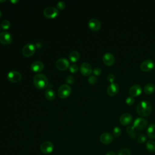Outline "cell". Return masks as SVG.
I'll list each match as a JSON object with an SVG mask.
<instances>
[{"label":"cell","instance_id":"cell-1","mask_svg":"<svg viewBox=\"0 0 155 155\" xmlns=\"http://www.w3.org/2000/svg\"><path fill=\"white\" fill-rule=\"evenodd\" d=\"M152 110L151 104L148 101H142L136 106V111L142 116H148Z\"/></svg>","mask_w":155,"mask_h":155},{"label":"cell","instance_id":"cell-31","mask_svg":"<svg viewBox=\"0 0 155 155\" xmlns=\"http://www.w3.org/2000/svg\"><path fill=\"white\" fill-rule=\"evenodd\" d=\"M88 82L90 84H95L97 82V79L94 75H92L88 78Z\"/></svg>","mask_w":155,"mask_h":155},{"label":"cell","instance_id":"cell-8","mask_svg":"<svg viewBox=\"0 0 155 155\" xmlns=\"http://www.w3.org/2000/svg\"><path fill=\"white\" fill-rule=\"evenodd\" d=\"M54 150V145L50 141H45L40 145V150L44 154H50Z\"/></svg>","mask_w":155,"mask_h":155},{"label":"cell","instance_id":"cell-18","mask_svg":"<svg viewBox=\"0 0 155 155\" xmlns=\"http://www.w3.org/2000/svg\"><path fill=\"white\" fill-rule=\"evenodd\" d=\"M30 68L33 72L39 73L43 70L44 68V65L42 62L40 61H36L31 64Z\"/></svg>","mask_w":155,"mask_h":155},{"label":"cell","instance_id":"cell-24","mask_svg":"<svg viewBox=\"0 0 155 155\" xmlns=\"http://www.w3.org/2000/svg\"><path fill=\"white\" fill-rule=\"evenodd\" d=\"M127 131L131 138H135L137 135V133L135 131V128L133 125L128 126L127 128Z\"/></svg>","mask_w":155,"mask_h":155},{"label":"cell","instance_id":"cell-2","mask_svg":"<svg viewBox=\"0 0 155 155\" xmlns=\"http://www.w3.org/2000/svg\"><path fill=\"white\" fill-rule=\"evenodd\" d=\"M33 84L38 89H44L48 86V82L47 76L42 73H38L33 78Z\"/></svg>","mask_w":155,"mask_h":155},{"label":"cell","instance_id":"cell-33","mask_svg":"<svg viewBox=\"0 0 155 155\" xmlns=\"http://www.w3.org/2000/svg\"><path fill=\"white\" fill-rule=\"evenodd\" d=\"M65 82L68 84H73L74 82V79L73 78V76H71V75H69L68 76L66 79H65Z\"/></svg>","mask_w":155,"mask_h":155},{"label":"cell","instance_id":"cell-28","mask_svg":"<svg viewBox=\"0 0 155 155\" xmlns=\"http://www.w3.org/2000/svg\"><path fill=\"white\" fill-rule=\"evenodd\" d=\"M78 66L75 64H72L69 67V70L71 73H76L78 71Z\"/></svg>","mask_w":155,"mask_h":155},{"label":"cell","instance_id":"cell-30","mask_svg":"<svg viewBox=\"0 0 155 155\" xmlns=\"http://www.w3.org/2000/svg\"><path fill=\"white\" fill-rule=\"evenodd\" d=\"M65 7V3L64 1H59L56 4V8L58 10H62Z\"/></svg>","mask_w":155,"mask_h":155},{"label":"cell","instance_id":"cell-23","mask_svg":"<svg viewBox=\"0 0 155 155\" xmlns=\"http://www.w3.org/2000/svg\"><path fill=\"white\" fill-rule=\"evenodd\" d=\"M147 133L148 136L151 139H154L155 138V124H151L147 131Z\"/></svg>","mask_w":155,"mask_h":155},{"label":"cell","instance_id":"cell-22","mask_svg":"<svg viewBox=\"0 0 155 155\" xmlns=\"http://www.w3.org/2000/svg\"><path fill=\"white\" fill-rule=\"evenodd\" d=\"M144 91L146 94H151L155 91V85L153 83H148L144 87Z\"/></svg>","mask_w":155,"mask_h":155},{"label":"cell","instance_id":"cell-16","mask_svg":"<svg viewBox=\"0 0 155 155\" xmlns=\"http://www.w3.org/2000/svg\"><path fill=\"white\" fill-rule=\"evenodd\" d=\"M142 93L141 86L139 84L133 85L129 89V93L132 97H137Z\"/></svg>","mask_w":155,"mask_h":155},{"label":"cell","instance_id":"cell-36","mask_svg":"<svg viewBox=\"0 0 155 155\" xmlns=\"http://www.w3.org/2000/svg\"><path fill=\"white\" fill-rule=\"evenodd\" d=\"M107 79V81L111 84V83H113L114 81H115V76H114L113 74L110 73L108 74Z\"/></svg>","mask_w":155,"mask_h":155},{"label":"cell","instance_id":"cell-6","mask_svg":"<svg viewBox=\"0 0 155 155\" xmlns=\"http://www.w3.org/2000/svg\"><path fill=\"white\" fill-rule=\"evenodd\" d=\"M7 78L10 82L16 83L19 82L21 80L22 75L19 71L12 70L8 73L7 74Z\"/></svg>","mask_w":155,"mask_h":155},{"label":"cell","instance_id":"cell-3","mask_svg":"<svg viewBox=\"0 0 155 155\" xmlns=\"http://www.w3.org/2000/svg\"><path fill=\"white\" fill-rule=\"evenodd\" d=\"M71 93V88L68 84L61 85L58 90V95L60 98L64 99L68 97Z\"/></svg>","mask_w":155,"mask_h":155},{"label":"cell","instance_id":"cell-5","mask_svg":"<svg viewBox=\"0 0 155 155\" xmlns=\"http://www.w3.org/2000/svg\"><path fill=\"white\" fill-rule=\"evenodd\" d=\"M43 13L46 18L53 19L56 18L59 15V10L54 7L49 6L44 10Z\"/></svg>","mask_w":155,"mask_h":155},{"label":"cell","instance_id":"cell-11","mask_svg":"<svg viewBox=\"0 0 155 155\" xmlns=\"http://www.w3.org/2000/svg\"><path fill=\"white\" fill-rule=\"evenodd\" d=\"M12 41V35L6 31H4L0 33V42L2 44H9Z\"/></svg>","mask_w":155,"mask_h":155},{"label":"cell","instance_id":"cell-15","mask_svg":"<svg viewBox=\"0 0 155 155\" xmlns=\"http://www.w3.org/2000/svg\"><path fill=\"white\" fill-rule=\"evenodd\" d=\"M119 90V85L117 83H111L110 84V85L107 87V92L108 94L110 96H116Z\"/></svg>","mask_w":155,"mask_h":155},{"label":"cell","instance_id":"cell-39","mask_svg":"<svg viewBox=\"0 0 155 155\" xmlns=\"http://www.w3.org/2000/svg\"><path fill=\"white\" fill-rule=\"evenodd\" d=\"M5 1V0H0V2H3Z\"/></svg>","mask_w":155,"mask_h":155},{"label":"cell","instance_id":"cell-7","mask_svg":"<svg viewBox=\"0 0 155 155\" xmlns=\"http://www.w3.org/2000/svg\"><path fill=\"white\" fill-rule=\"evenodd\" d=\"M56 67L58 70L61 71H64L67 70L68 68H69L70 62L66 58H61L56 61Z\"/></svg>","mask_w":155,"mask_h":155},{"label":"cell","instance_id":"cell-9","mask_svg":"<svg viewBox=\"0 0 155 155\" xmlns=\"http://www.w3.org/2000/svg\"><path fill=\"white\" fill-rule=\"evenodd\" d=\"M155 64L151 59H147L143 61L140 65V68L143 71H150L154 67Z\"/></svg>","mask_w":155,"mask_h":155},{"label":"cell","instance_id":"cell-19","mask_svg":"<svg viewBox=\"0 0 155 155\" xmlns=\"http://www.w3.org/2000/svg\"><path fill=\"white\" fill-rule=\"evenodd\" d=\"M113 140V136L110 133H104L100 136V141L104 144H109Z\"/></svg>","mask_w":155,"mask_h":155},{"label":"cell","instance_id":"cell-37","mask_svg":"<svg viewBox=\"0 0 155 155\" xmlns=\"http://www.w3.org/2000/svg\"><path fill=\"white\" fill-rule=\"evenodd\" d=\"M105 155H116V154H115L114 152L110 151L107 152V153L105 154Z\"/></svg>","mask_w":155,"mask_h":155},{"label":"cell","instance_id":"cell-4","mask_svg":"<svg viewBox=\"0 0 155 155\" xmlns=\"http://www.w3.org/2000/svg\"><path fill=\"white\" fill-rule=\"evenodd\" d=\"M36 51V47L33 43L28 42L22 48V53L25 57H30L35 53Z\"/></svg>","mask_w":155,"mask_h":155},{"label":"cell","instance_id":"cell-17","mask_svg":"<svg viewBox=\"0 0 155 155\" xmlns=\"http://www.w3.org/2000/svg\"><path fill=\"white\" fill-rule=\"evenodd\" d=\"M133 117H132V115L130 113H124L122 114L120 118H119V122L120 123V124H122V125H129L131 121H132Z\"/></svg>","mask_w":155,"mask_h":155},{"label":"cell","instance_id":"cell-12","mask_svg":"<svg viewBox=\"0 0 155 155\" xmlns=\"http://www.w3.org/2000/svg\"><path fill=\"white\" fill-rule=\"evenodd\" d=\"M92 67L91 65L87 62H84L81 64L80 71L84 76H89L92 73Z\"/></svg>","mask_w":155,"mask_h":155},{"label":"cell","instance_id":"cell-32","mask_svg":"<svg viewBox=\"0 0 155 155\" xmlns=\"http://www.w3.org/2000/svg\"><path fill=\"white\" fill-rule=\"evenodd\" d=\"M125 102L128 105H132L134 102V99L132 96H128L125 99Z\"/></svg>","mask_w":155,"mask_h":155},{"label":"cell","instance_id":"cell-34","mask_svg":"<svg viewBox=\"0 0 155 155\" xmlns=\"http://www.w3.org/2000/svg\"><path fill=\"white\" fill-rule=\"evenodd\" d=\"M93 73L95 76H99L102 73V70L99 67H95L92 70Z\"/></svg>","mask_w":155,"mask_h":155},{"label":"cell","instance_id":"cell-27","mask_svg":"<svg viewBox=\"0 0 155 155\" xmlns=\"http://www.w3.org/2000/svg\"><path fill=\"white\" fill-rule=\"evenodd\" d=\"M122 133V130L118 127H115L113 130V134L115 137H119Z\"/></svg>","mask_w":155,"mask_h":155},{"label":"cell","instance_id":"cell-20","mask_svg":"<svg viewBox=\"0 0 155 155\" xmlns=\"http://www.w3.org/2000/svg\"><path fill=\"white\" fill-rule=\"evenodd\" d=\"M44 94H45V97L49 101L53 100L56 97V94H55L54 91L53 89H51V88H48L45 90Z\"/></svg>","mask_w":155,"mask_h":155},{"label":"cell","instance_id":"cell-40","mask_svg":"<svg viewBox=\"0 0 155 155\" xmlns=\"http://www.w3.org/2000/svg\"><path fill=\"white\" fill-rule=\"evenodd\" d=\"M1 16V11L0 10V17Z\"/></svg>","mask_w":155,"mask_h":155},{"label":"cell","instance_id":"cell-41","mask_svg":"<svg viewBox=\"0 0 155 155\" xmlns=\"http://www.w3.org/2000/svg\"><path fill=\"white\" fill-rule=\"evenodd\" d=\"M0 30H1V27H0Z\"/></svg>","mask_w":155,"mask_h":155},{"label":"cell","instance_id":"cell-35","mask_svg":"<svg viewBox=\"0 0 155 155\" xmlns=\"http://www.w3.org/2000/svg\"><path fill=\"white\" fill-rule=\"evenodd\" d=\"M146 140H147V137L143 134H141L137 137V141L140 143H144L146 141Z\"/></svg>","mask_w":155,"mask_h":155},{"label":"cell","instance_id":"cell-14","mask_svg":"<svg viewBox=\"0 0 155 155\" xmlns=\"http://www.w3.org/2000/svg\"><path fill=\"white\" fill-rule=\"evenodd\" d=\"M88 27L93 31H98L101 27V22L96 18H91L88 21Z\"/></svg>","mask_w":155,"mask_h":155},{"label":"cell","instance_id":"cell-10","mask_svg":"<svg viewBox=\"0 0 155 155\" xmlns=\"http://www.w3.org/2000/svg\"><path fill=\"white\" fill-rule=\"evenodd\" d=\"M148 125L147 120L142 117H138L136 119L133 123V127L138 130H144Z\"/></svg>","mask_w":155,"mask_h":155},{"label":"cell","instance_id":"cell-38","mask_svg":"<svg viewBox=\"0 0 155 155\" xmlns=\"http://www.w3.org/2000/svg\"><path fill=\"white\" fill-rule=\"evenodd\" d=\"M10 2H11L12 3H17V2H19V1H18V0H16V1H14V0H10Z\"/></svg>","mask_w":155,"mask_h":155},{"label":"cell","instance_id":"cell-25","mask_svg":"<svg viewBox=\"0 0 155 155\" xmlns=\"http://www.w3.org/2000/svg\"><path fill=\"white\" fill-rule=\"evenodd\" d=\"M146 148L147 150L150 152L153 153L155 151V142L152 140L147 141V142L146 143Z\"/></svg>","mask_w":155,"mask_h":155},{"label":"cell","instance_id":"cell-26","mask_svg":"<svg viewBox=\"0 0 155 155\" xmlns=\"http://www.w3.org/2000/svg\"><path fill=\"white\" fill-rule=\"evenodd\" d=\"M1 26L2 27V29L6 30L7 29H8L10 27V22L7 20V19H4L1 22Z\"/></svg>","mask_w":155,"mask_h":155},{"label":"cell","instance_id":"cell-29","mask_svg":"<svg viewBox=\"0 0 155 155\" xmlns=\"http://www.w3.org/2000/svg\"><path fill=\"white\" fill-rule=\"evenodd\" d=\"M117 155H131V152L127 148H122L118 152Z\"/></svg>","mask_w":155,"mask_h":155},{"label":"cell","instance_id":"cell-13","mask_svg":"<svg viewBox=\"0 0 155 155\" xmlns=\"http://www.w3.org/2000/svg\"><path fill=\"white\" fill-rule=\"evenodd\" d=\"M102 61L106 65L111 66L114 64L115 59L112 53L107 52L102 56Z\"/></svg>","mask_w":155,"mask_h":155},{"label":"cell","instance_id":"cell-21","mask_svg":"<svg viewBox=\"0 0 155 155\" xmlns=\"http://www.w3.org/2000/svg\"><path fill=\"white\" fill-rule=\"evenodd\" d=\"M68 57H69L70 61L71 62L74 63L79 60V59L80 58V54L78 51L73 50L70 53Z\"/></svg>","mask_w":155,"mask_h":155}]
</instances>
